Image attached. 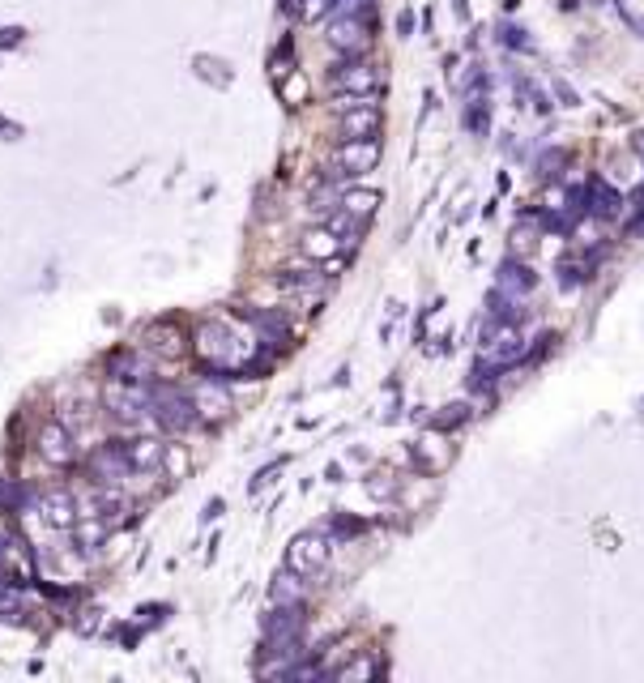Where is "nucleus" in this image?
I'll use <instances>...</instances> for the list:
<instances>
[{"label": "nucleus", "mask_w": 644, "mask_h": 683, "mask_svg": "<svg viewBox=\"0 0 644 683\" xmlns=\"http://www.w3.org/2000/svg\"><path fill=\"white\" fill-rule=\"evenodd\" d=\"M39 513H43V526H52V530H77V521H82L73 491H43Z\"/></svg>", "instance_id": "9b49d317"}, {"label": "nucleus", "mask_w": 644, "mask_h": 683, "mask_svg": "<svg viewBox=\"0 0 644 683\" xmlns=\"http://www.w3.org/2000/svg\"><path fill=\"white\" fill-rule=\"evenodd\" d=\"M150 338H154V351H163L167 359H175V355H184V342H180V333H175L171 325H167V329H154V333H150Z\"/></svg>", "instance_id": "cd10ccee"}, {"label": "nucleus", "mask_w": 644, "mask_h": 683, "mask_svg": "<svg viewBox=\"0 0 644 683\" xmlns=\"http://www.w3.org/2000/svg\"><path fill=\"white\" fill-rule=\"evenodd\" d=\"M372 496H380V500H389V496H393L389 474H376V479H372Z\"/></svg>", "instance_id": "c9c22d12"}, {"label": "nucleus", "mask_w": 644, "mask_h": 683, "mask_svg": "<svg viewBox=\"0 0 644 683\" xmlns=\"http://www.w3.org/2000/svg\"><path fill=\"white\" fill-rule=\"evenodd\" d=\"M39 453H43V462H52V466H69L73 462V432L64 423H47L43 432H39Z\"/></svg>", "instance_id": "4468645a"}, {"label": "nucleus", "mask_w": 644, "mask_h": 683, "mask_svg": "<svg viewBox=\"0 0 644 683\" xmlns=\"http://www.w3.org/2000/svg\"><path fill=\"white\" fill-rule=\"evenodd\" d=\"M589 214H593V218H615V214H619V193H615V188L593 184V188H589Z\"/></svg>", "instance_id": "5701e85b"}, {"label": "nucleus", "mask_w": 644, "mask_h": 683, "mask_svg": "<svg viewBox=\"0 0 644 683\" xmlns=\"http://www.w3.org/2000/svg\"><path fill=\"white\" fill-rule=\"evenodd\" d=\"M517 90L525 94L529 99V107L538 111V116H546V111H551V99H546V90H538V86H529V82H517Z\"/></svg>", "instance_id": "7c9ffc66"}, {"label": "nucleus", "mask_w": 644, "mask_h": 683, "mask_svg": "<svg viewBox=\"0 0 644 683\" xmlns=\"http://www.w3.org/2000/svg\"><path fill=\"white\" fill-rule=\"evenodd\" d=\"M269 602H303V573L295 568H282L269 585Z\"/></svg>", "instance_id": "aec40b11"}, {"label": "nucleus", "mask_w": 644, "mask_h": 683, "mask_svg": "<svg viewBox=\"0 0 644 683\" xmlns=\"http://www.w3.org/2000/svg\"><path fill=\"white\" fill-rule=\"evenodd\" d=\"M103 406L116 415L120 423H141L150 410V393L141 385H124V380H111V385L103 389Z\"/></svg>", "instance_id": "6e6552de"}, {"label": "nucleus", "mask_w": 644, "mask_h": 683, "mask_svg": "<svg viewBox=\"0 0 644 683\" xmlns=\"http://www.w3.org/2000/svg\"><path fill=\"white\" fill-rule=\"evenodd\" d=\"M397 30H401V39H410V35H414V13H410V9L397 18Z\"/></svg>", "instance_id": "58836bf2"}, {"label": "nucleus", "mask_w": 644, "mask_h": 683, "mask_svg": "<svg viewBox=\"0 0 644 683\" xmlns=\"http://www.w3.org/2000/svg\"><path fill=\"white\" fill-rule=\"evenodd\" d=\"M124 449H128V462H133V470H158L167 462V444L158 436H137V440H128Z\"/></svg>", "instance_id": "dca6fc26"}, {"label": "nucleus", "mask_w": 644, "mask_h": 683, "mask_svg": "<svg viewBox=\"0 0 644 683\" xmlns=\"http://www.w3.org/2000/svg\"><path fill=\"white\" fill-rule=\"evenodd\" d=\"M329 47L342 56H363L372 47V22L367 18H333L329 22Z\"/></svg>", "instance_id": "1a4fd4ad"}, {"label": "nucleus", "mask_w": 644, "mask_h": 683, "mask_svg": "<svg viewBox=\"0 0 644 683\" xmlns=\"http://www.w3.org/2000/svg\"><path fill=\"white\" fill-rule=\"evenodd\" d=\"M372 13V0H333V18H363Z\"/></svg>", "instance_id": "c756f323"}, {"label": "nucleus", "mask_w": 644, "mask_h": 683, "mask_svg": "<svg viewBox=\"0 0 644 683\" xmlns=\"http://www.w3.org/2000/svg\"><path fill=\"white\" fill-rule=\"evenodd\" d=\"M380 201H384L380 188H350V193H342V210L350 218H372Z\"/></svg>", "instance_id": "6ab92c4d"}, {"label": "nucleus", "mask_w": 644, "mask_h": 683, "mask_svg": "<svg viewBox=\"0 0 644 683\" xmlns=\"http://www.w3.org/2000/svg\"><path fill=\"white\" fill-rule=\"evenodd\" d=\"M342 244H346V240L337 235L333 222H329V227H312V231L299 235V252H303L308 261H333L337 252H342Z\"/></svg>", "instance_id": "ddd939ff"}, {"label": "nucleus", "mask_w": 644, "mask_h": 683, "mask_svg": "<svg viewBox=\"0 0 644 683\" xmlns=\"http://www.w3.org/2000/svg\"><path fill=\"white\" fill-rule=\"evenodd\" d=\"M197 355H201V368L218 380H227L231 368H244V342L222 321H205L197 329Z\"/></svg>", "instance_id": "f257e3e1"}, {"label": "nucleus", "mask_w": 644, "mask_h": 683, "mask_svg": "<svg viewBox=\"0 0 644 683\" xmlns=\"http://www.w3.org/2000/svg\"><path fill=\"white\" fill-rule=\"evenodd\" d=\"M589 282V265L581 257H559V287L563 291H576Z\"/></svg>", "instance_id": "b1692460"}, {"label": "nucleus", "mask_w": 644, "mask_h": 683, "mask_svg": "<svg viewBox=\"0 0 644 683\" xmlns=\"http://www.w3.org/2000/svg\"><path fill=\"white\" fill-rule=\"evenodd\" d=\"M555 94L563 99V107H576V103H581V99H576V90H572L568 82H555Z\"/></svg>", "instance_id": "4c0bfd02"}, {"label": "nucleus", "mask_w": 644, "mask_h": 683, "mask_svg": "<svg viewBox=\"0 0 644 683\" xmlns=\"http://www.w3.org/2000/svg\"><path fill=\"white\" fill-rule=\"evenodd\" d=\"M495 287L525 299L529 291L538 287V274H534V269H529L521 257H504V261H499V269H495Z\"/></svg>", "instance_id": "f8f14e48"}, {"label": "nucleus", "mask_w": 644, "mask_h": 683, "mask_svg": "<svg viewBox=\"0 0 644 683\" xmlns=\"http://www.w3.org/2000/svg\"><path fill=\"white\" fill-rule=\"evenodd\" d=\"M128 508L120 483H99L90 491V517H103V521H116L120 513Z\"/></svg>", "instance_id": "a211bd4d"}, {"label": "nucleus", "mask_w": 644, "mask_h": 683, "mask_svg": "<svg viewBox=\"0 0 644 683\" xmlns=\"http://www.w3.org/2000/svg\"><path fill=\"white\" fill-rule=\"evenodd\" d=\"M461 124H465V133L487 137V129H491V103H487V99H465V116H461Z\"/></svg>", "instance_id": "412c9836"}, {"label": "nucleus", "mask_w": 644, "mask_h": 683, "mask_svg": "<svg viewBox=\"0 0 644 683\" xmlns=\"http://www.w3.org/2000/svg\"><path fill=\"white\" fill-rule=\"evenodd\" d=\"M376 163H380V141L376 137H354V141H342V146L333 150V167H337V176H346V180L376 171Z\"/></svg>", "instance_id": "0eeeda50"}, {"label": "nucleus", "mask_w": 644, "mask_h": 683, "mask_svg": "<svg viewBox=\"0 0 644 683\" xmlns=\"http://www.w3.org/2000/svg\"><path fill=\"white\" fill-rule=\"evenodd\" d=\"M150 406H154V419L167 427V432H188L197 423V397L184 393L180 385H154L150 389Z\"/></svg>", "instance_id": "7ed1b4c3"}, {"label": "nucleus", "mask_w": 644, "mask_h": 683, "mask_svg": "<svg viewBox=\"0 0 644 683\" xmlns=\"http://www.w3.org/2000/svg\"><path fill=\"white\" fill-rule=\"evenodd\" d=\"M384 675V662H376V658H354V662H346L342 671H337V679H380Z\"/></svg>", "instance_id": "a878e982"}, {"label": "nucleus", "mask_w": 644, "mask_h": 683, "mask_svg": "<svg viewBox=\"0 0 644 683\" xmlns=\"http://www.w3.org/2000/svg\"><path fill=\"white\" fill-rule=\"evenodd\" d=\"M448 410V415H440V423L436 427H457L461 419H465V410H470V406H465V402H453V406H444Z\"/></svg>", "instance_id": "f704fd0d"}, {"label": "nucleus", "mask_w": 644, "mask_h": 683, "mask_svg": "<svg viewBox=\"0 0 644 683\" xmlns=\"http://www.w3.org/2000/svg\"><path fill=\"white\" fill-rule=\"evenodd\" d=\"M107 543V526H103V517L99 521H77V547H82L86 555L90 551H99Z\"/></svg>", "instance_id": "393cba45"}, {"label": "nucleus", "mask_w": 644, "mask_h": 683, "mask_svg": "<svg viewBox=\"0 0 644 683\" xmlns=\"http://www.w3.org/2000/svg\"><path fill=\"white\" fill-rule=\"evenodd\" d=\"M308 628V611L303 602H273V611L265 615V641H269V654L273 658H286L295 654V645Z\"/></svg>", "instance_id": "f03ea898"}, {"label": "nucleus", "mask_w": 644, "mask_h": 683, "mask_svg": "<svg viewBox=\"0 0 644 683\" xmlns=\"http://www.w3.org/2000/svg\"><path fill=\"white\" fill-rule=\"evenodd\" d=\"M572 163V154L568 150H563V146H546V150H538V171H534V176H542V180H555L559 176V167H568Z\"/></svg>", "instance_id": "4be33fe9"}, {"label": "nucleus", "mask_w": 644, "mask_h": 683, "mask_svg": "<svg viewBox=\"0 0 644 683\" xmlns=\"http://www.w3.org/2000/svg\"><path fill=\"white\" fill-rule=\"evenodd\" d=\"M333 9V0H291V13L299 22H320Z\"/></svg>", "instance_id": "bb28decb"}, {"label": "nucleus", "mask_w": 644, "mask_h": 683, "mask_svg": "<svg viewBox=\"0 0 644 683\" xmlns=\"http://www.w3.org/2000/svg\"><path fill=\"white\" fill-rule=\"evenodd\" d=\"M325 564H329V538H325V534L303 530V534H295L291 543H286V568H295V573L312 577V573H320Z\"/></svg>", "instance_id": "423d86ee"}, {"label": "nucleus", "mask_w": 644, "mask_h": 683, "mask_svg": "<svg viewBox=\"0 0 644 683\" xmlns=\"http://www.w3.org/2000/svg\"><path fill=\"white\" fill-rule=\"evenodd\" d=\"M222 513V500H209V508H205V521H214Z\"/></svg>", "instance_id": "ea45409f"}, {"label": "nucleus", "mask_w": 644, "mask_h": 683, "mask_svg": "<svg viewBox=\"0 0 644 683\" xmlns=\"http://www.w3.org/2000/svg\"><path fill=\"white\" fill-rule=\"evenodd\" d=\"M495 35H499V43L517 47V52H525V47H529V39H525V30H521V26H504V22H499Z\"/></svg>", "instance_id": "2f4dec72"}, {"label": "nucleus", "mask_w": 644, "mask_h": 683, "mask_svg": "<svg viewBox=\"0 0 644 683\" xmlns=\"http://www.w3.org/2000/svg\"><path fill=\"white\" fill-rule=\"evenodd\" d=\"M329 86L337 94H350V99H367V94L380 90V69L363 56H346L342 65L329 69Z\"/></svg>", "instance_id": "20e7f679"}, {"label": "nucleus", "mask_w": 644, "mask_h": 683, "mask_svg": "<svg viewBox=\"0 0 644 683\" xmlns=\"http://www.w3.org/2000/svg\"><path fill=\"white\" fill-rule=\"evenodd\" d=\"M282 287H325V278H316L312 269H278Z\"/></svg>", "instance_id": "c85d7f7f"}, {"label": "nucleus", "mask_w": 644, "mask_h": 683, "mask_svg": "<svg viewBox=\"0 0 644 683\" xmlns=\"http://www.w3.org/2000/svg\"><path fill=\"white\" fill-rule=\"evenodd\" d=\"M329 526H333V534H337V538H354V534L363 530V521H350L346 513H333V521H329Z\"/></svg>", "instance_id": "72a5a7b5"}, {"label": "nucleus", "mask_w": 644, "mask_h": 683, "mask_svg": "<svg viewBox=\"0 0 644 683\" xmlns=\"http://www.w3.org/2000/svg\"><path fill=\"white\" fill-rule=\"evenodd\" d=\"M278 90H282V99L295 107V103H303V94H308V82H303V77H286Z\"/></svg>", "instance_id": "473e14b6"}, {"label": "nucleus", "mask_w": 644, "mask_h": 683, "mask_svg": "<svg viewBox=\"0 0 644 683\" xmlns=\"http://www.w3.org/2000/svg\"><path fill=\"white\" fill-rule=\"evenodd\" d=\"M150 372H154V363L146 355H137V351H116L107 359V376L124 380V385H146Z\"/></svg>", "instance_id": "2eb2a0df"}, {"label": "nucleus", "mask_w": 644, "mask_h": 683, "mask_svg": "<svg viewBox=\"0 0 644 683\" xmlns=\"http://www.w3.org/2000/svg\"><path fill=\"white\" fill-rule=\"evenodd\" d=\"M512 240H517V257H521L525 248H534V244H538V235H529L525 227H517V231H512Z\"/></svg>", "instance_id": "e433bc0d"}, {"label": "nucleus", "mask_w": 644, "mask_h": 683, "mask_svg": "<svg viewBox=\"0 0 644 683\" xmlns=\"http://www.w3.org/2000/svg\"><path fill=\"white\" fill-rule=\"evenodd\" d=\"M337 129H342V141H354V137H376L380 133V107L367 103V99H350V94H342V103H337Z\"/></svg>", "instance_id": "39448f33"}, {"label": "nucleus", "mask_w": 644, "mask_h": 683, "mask_svg": "<svg viewBox=\"0 0 644 683\" xmlns=\"http://www.w3.org/2000/svg\"><path fill=\"white\" fill-rule=\"evenodd\" d=\"M197 410H201L205 419H222L231 410V393L222 389L218 376H205L201 385H197Z\"/></svg>", "instance_id": "f3484780"}, {"label": "nucleus", "mask_w": 644, "mask_h": 683, "mask_svg": "<svg viewBox=\"0 0 644 683\" xmlns=\"http://www.w3.org/2000/svg\"><path fill=\"white\" fill-rule=\"evenodd\" d=\"M128 470H133V462H128L124 440H111V444H103V449L90 457V474L99 483H124Z\"/></svg>", "instance_id": "9d476101"}]
</instances>
